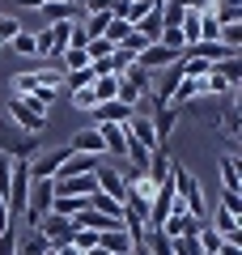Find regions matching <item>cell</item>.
<instances>
[{
    "instance_id": "cell-1",
    "label": "cell",
    "mask_w": 242,
    "mask_h": 255,
    "mask_svg": "<svg viewBox=\"0 0 242 255\" xmlns=\"http://www.w3.org/2000/svg\"><path fill=\"white\" fill-rule=\"evenodd\" d=\"M60 85H64V68H34V73L13 77L17 98H30V94H38V90H60Z\"/></svg>"
},
{
    "instance_id": "cell-2",
    "label": "cell",
    "mask_w": 242,
    "mask_h": 255,
    "mask_svg": "<svg viewBox=\"0 0 242 255\" xmlns=\"http://www.w3.org/2000/svg\"><path fill=\"white\" fill-rule=\"evenodd\" d=\"M68 145H55V149H38L34 157H30V179L34 183H51L55 174L64 170V162H68Z\"/></svg>"
},
{
    "instance_id": "cell-3",
    "label": "cell",
    "mask_w": 242,
    "mask_h": 255,
    "mask_svg": "<svg viewBox=\"0 0 242 255\" xmlns=\"http://www.w3.org/2000/svg\"><path fill=\"white\" fill-rule=\"evenodd\" d=\"M77 21H60V26H47L43 34H34V47L43 60H64V51H68V34Z\"/></svg>"
},
{
    "instance_id": "cell-4",
    "label": "cell",
    "mask_w": 242,
    "mask_h": 255,
    "mask_svg": "<svg viewBox=\"0 0 242 255\" xmlns=\"http://www.w3.org/2000/svg\"><path fill=\"white\" fill-rule=\"evenodd\" d=\"M94 183H98L102 196H111V200L123 204V196H127V179H123V166H119V162H98Z\"/></svg>"
},
{
    "instance_id": "cell-5",
    "label": "cell",
    "mask_w": 242,
    "mask_h": 255,
    "mask_svg": "<svg viewBox=\"0 0 242 255\" xmlns=\"http://www.w3.org/2000/svg\"><path fill=\"white\" fill-rule=\"evenodd\" d=\"M0 111H9V119L21 128V136H34V140H38V132L47 128V115L30 111V107H26V98H9V102H4Z\"/></svg>"
},
{
    "instance_id": "cell-6",
    "label": "cell",
    "mask_w": 242,
    "mask_h": 255,
    "mask_svg": "<svg viewBox=\"0 0 242 255\" xmlns=\"http://www.w3.org/2000/svg\"><path fill=\"white\" fill-rule=\"evenodd\" d=\"M38 234L47 238V247H64V243H72V234H77V217H55V213H47L43 221H38Z\"/></svg>"
},
{
    "instance_id": "cell-7",
    "label": "cell",
    "mask_w": 242,
    "mask_h": 255,
    "mask_svg": "<svg viewBox=\"0 0 242 255\" xmlns=\"http://www.w3.org/2000/svg\"><path fill=\"white\" fill-rule=\"evenodd\" d=\"M179 60H183L179 51H170V47H161V43H153L149 51H140V55H136V68H144V73L153 77V73H166V68H174Z\"/></svg>"
},
{
    "instance_id": "cell-8",
    "label": "cell",
    "mask_w": 242,
    "mask_h": 255,
    "mask_svg": "<svg viewBox=\"0 0 242 255\" xmlns=\"http://www.w3.org/2000/svg\"><path fill=\"white\" fill-rule=\"evenodd\" d=\"M204 226H208V221H196V217H187V213H174V217L161 221V234L174 243V238H196Z\"/></svg>"
},
{
    "instance_id": "cell-9",
    "label": "cell",
    "mask_w": 242,
    "mask_h": 255,
    "mask_svg": "<svg viewBox=\"0 0 242 255\" xmlns=\"http://www.w3.org/2000/svg\"><path fill=\"white\" fill-rule=\"evenodd\" d=\"M68 153H81V157H107V153H102V136H98V128H81V132H72Z\"/></svg>"
},
{
    "instance_id": "cell-10",
    "label": "cell",
    "mask_w": 242,
    "mask_h": 255,
    "mask_svg": "<svg viewBox=\"0 0 242 255\" xmlns=\"http://www.w3.org/2000/svg\"><path fill=\"white\" fill-rule=\"evenodd\" d=\"M217 128H221V136L230 140H238V132H242V115H238V102H221V115H217Z\"/></svg>"
},
{
    "instance_id": "cell-11",
    "label": "cell",
    "mask_w": 242,
    "mask_h": 255,
    "mask_svg": "<svg viewBox=\"0 0 242 255\" xmlns=\"http://www.w3.org/2000/svg\"><path fill=\"white\" fill-rule=\"evenodd\" d=\"M149 124H153V136H157V140H161V149H166V136H170L174 124H179V107H157Z\"/></svg>"
},
{
    "instance_id": "cell-12",
    "label": "cell",
    "mask_w": 242,
    "mask_h": 255,
    "mask_svg": "<svg viewBox=\"0 0 242 255\" xmlns=\"http://www.w3.org/2000/svg\"><path fill=\"white\" fill-rule=\"evenodd\" d=\"M208 13L217 26H242V4H234V0H208Z\"/></svg>"
},
{
    "instance_id": "cell-13",
    "label": "cell",
    "mask_w": 242,
    "mask_h": 255,
    "mask_svg": "<svg viewBox=\"0 0 242 255\" xmlns=\"http://www.w3.org/2000/svg\"><path fill=\"white\" fill-rule=\"evenodd\" d=\"M94 124H115V128H127V124H132V111L119 107V102H102V107H94Z\"/></svg>"
},
{
    "instance_id": "cell-14",
    "label": "cell",
    "mask_w": 242,
    "mask_h": 255,
    "mask_svg": "<svg viewBox=\"0 0 242 255\" xmlns=\"http://www.w3.org/2000/svg\"><path fill=\"white\" fill-rule=\"evenodd\" d=\"M221 187L230 191V196H238V187H242V174H238V153H225V157H221Z\"/></svg>"
},
{
    "instance_id": "cell-15",
    "label": "cell",
    "mask_w": 242,
    "mask_h": 255,
    "mask_svg": "<svg viewBox=\"0 0 242 255\" xmlns=\"http://www.w3.org/2000/svg\"><path fill=\"white\" fill-rule=\"evenodd\" d=\"M98 247H102V251H111V255H127L136 243L123 234V230H111V234H98Z\"/></svg>"
},
{
    "instance_id": "cell-16",
    "label": "cell",
    "mask_w": 242,
    "mask_h": 255,
    "mask_svg": "<svg viewBox=\"0 0 242 255\" xmlns=\"http://www.w3.org/2000/svg\"><path fill=\"white\" fill-rule=\"evenodd\" d=\"M115 90H119V77H94V85H90V94H94V102H115Z\"/></svg>"
},
{
    "instance_id": "cell-17",
    "label": "cell",
    "mask_w": 242,
    "mask_h": 255,
    "mask_svg": "<svg viewBox=\"0 0 242 255\" xmlns=\"http://www.w3.org/2000/svg\"><path fill=\"white\" fill-rule=\"evenodd\" d=\"M51 247H47V238L38 234V230H26V238H17V255H47Z\"/></svg>"
},
{
    "instance_id": "cell-18",
    "label": "cell",
    "mask_w": 242,
    "mask_h": 255,
    "mask_svg": "<svg viewBox=\"0 0 242 255\" xmlns=\"http://www.w3.org/2000/svg\"><path fill=\"white\" fill-rule=\"evenodd\" d=\"M213 68H217V73H221L225 81L234 85V90H238V85H242V55H230V60H221V64H213Z\"/></svg>"
},
{
    "instance_id": "cell-19",
    "label": "cell",
    "mask_w": 242,
    "mask_h": 255,
    "mask_svg": "<svg viewBox=\"0 0 242 255\" xmlns=\"http://www.w3.org/2000/svg\"><path fill=\"white\" fill-rule=\"evenodd\" d=\"M94 85V73L85 68V73H64V85H60V94H81V90H90Z\"/></svg>"
},
{
    "instance_id": "cell-20",
    "label": "cell",
    "mask_w": 242,
    "mask_h": 255,
    "mask_svg": "<svg viewBox=\"0 0 242 255\" xmlns=\"http://www.w3.org/2000/svg\"><path fill=\"white\" fill-rule=\"evenodd\" d=\"M127 34H132V26H127V21H119V17H111V26H107V34H102V38H107L111 47H123Z\"/></svg>"
},
{
    "instance_id": "cell-21",
    "label": "cell",
    "mask_w": 242,
    "mask_h": 255,
    "mask_svg": "<svg viewBox=\"0 0 242 255\" xmlns=\"http://www.w3.org/2000/svg\"><path fill=\"white\" fill-rule=\"evenodd\" d=\"M140 243L149 247V255H170V238L161 234V230H149V234H144Z\"/></svg>"
},
{
    "instance_id": "cell-22",
    "label": "cell",
    "mask_w": 242,
    "mask_h": 255,
    "mask_svg": "<svg viewBox=\"0 0 242 255\" xmlns=\"http://www.w3.org/2000/svg\"><path fill=\"white\" fill-rule=\"evenodd\" d=\"M85 68H90L85 51H64V73H85Z\"/></svg>"
},
{
    "instance_id": "cell-23",
    "label": "cell",
    "mask_w": 242,
    "mask_h": 255,
    "mask_svg": "<svg viewBox=\"0 0 242 255\" xmlns=\"http://www.w3.org/2000/svg\"><path fill=\"white\" fill-rule=\"evenodd\" d=\"M17 34H21L17 17H9V13H0V47H4V43H13Z\"/></svg>"
},
{
    "instance_id": "cell-24",
    "label": "cell",
    "mask_w": 242,
    "mask_h": 255,
    "mask_svg": "<svg viewBox=\"0 0 242 255\" xmlns=\"http://www.w3.org/2000/svg\"><path fill=\"white\" fill-rule=\"evenodd\" d=\"M72 247H77L81 255L94 251V247H98V234H94V230H77V234H72Z\"/></svg>"
},
{
    "instance_id": "cell-25",
    "label": "cell",
    "mask_w": 242,
    "mask_h": 255,
    "mask_svg": "<svg viewBox=\"0 0 242 255\" xmlns=\"http://www.w3.org/2000/svg\"><path fill=\"white\" fill-rule=\"evenodd\" d=\"M13 51H17V55H38V47H34V34H26V30H21V34L13 38Z\"/></svg>"
},
{
    "instance_id": "cell-26",
    "label": "cell",
    "mask_w": 242,
    "mask_h": 255,
    "mask_svg": "<svg viewBox=\"0 0 242 255\" xmlns=\"http://www.w3.org/2000/svg\"><path fill=\"white\" fill-rule=\"evenodd\" d=\"M0 255H17V226H9L0 234Z\"/></svg>"
},
{
    "instance_id": "cell-27",
    "label": "cell",
    "mask_w": 242,
    "mask_h": 255,
    "mask_svg": "<svg viewBox=\"0 0 242 255\" xmlns=\"http://www.w3.org/2000/svg\"><path fill=\"white\" fill-rule=\"evenodd\" d=\"M72 107H77V111H94L98 102H94V94H90V90H81V94H72Z\"/></svg>"
},
{
    "instance_id": "cell-28",
    "label": "cell",
    "mask_w": 242,
    "mask_h": 255,
    "mask_svg": "<svg viewBox=\"0 0 242 255\" xmlns=\"http://www.w3.org/2000/svg\"><path fill=\"white\" fill-rule=\"evenodd\" d=\"M221 209L234 213V217H242V196H230V191H225V196H221Z\"/></svg>"
},
{
    "instance_id": "cell-29",
    "label": "cell",
    "mask_w": 242,
    "mask_h": 255,
    "mask_svg": "<svg viewBox=\"0 0 242 255\" xmlns=\"http://www.w3.org/2000/svg\"><path fill=\"white\" fill-rule=\"evenodd\" d=\"M9 226H17V221H13L9 204H4V196H0V234H4V230H9Z\"/></svg>"
},
{
    "instance_id": "cell-30",
    "label": "cell",
    "mask_w": 242,
    "mask_h": 255,
    "mask_svg": "<svg viewBox=\"0 0 242 255\" xmlns=\"http://www.w3.org/2000/svg\"><path fill=\"white\" fill-rule=\"evenodd\" d=\"M217 255H242V247H238V243H225V238H221V251H217Z\"/></svg>"
},
{
    "instance_id": "cell-31",
    "label": "cell",
    "mask_w": 242,
    "mask_h": 255,
    "mask_svg": "<svg viewBox=\"0 0 242 255\" xmlns=\"http://www.w3.org/2000/svg\"><path fill=\"white\" fill-rule=\"evenodd\" d=\"M55 255H81V251H77L72 243H64V247H55Z\"/></svg>"
},
{
    "instance_id": "cell-32",
    "label": "cell",
    "mask_w": 242,
    "mask_h": 255,
    "mask_svg": "<svg viewBox=\"0 0 242 255\" xmlns=\"http://www.w3.org/2000/svg\"><path fill=\"white\" fill-rule=\"evenodd\" d=\"M85 255H111V251H102V247H94V251H85Z\"/></svg>"
},
{
    "instance_id": "cell-33",
    "label": "cell",
    "mask_w": 242,
    "mask_h": 255,
    "mask_svg": "<svg viewBox=\"0 0 242 255\" xmlns=\"http://www.w3.org/2000/svg\"><path fill=\"white\" fill-rule=\"evenodd\" d=\"M0 124H4V111H0Z\"/></svg>"
},
{
    "instance_id": "cell-34",
    "label": "cell",
    "mask_w": 242,
    "mask_h": 255,
    "mask_svg": "<svg viewBox=\"0 0 242 255\" xmlns=\"http://www.w3.org/2000/svg\"><path fill=\"white\" fill-rule=\"evenodd\" d=\"M47 255H55V251H47Z\"/></svg>"
}]
</instances>
